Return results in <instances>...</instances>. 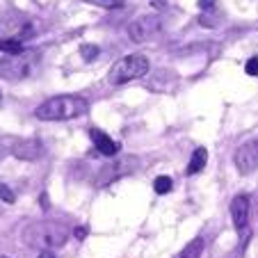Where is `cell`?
<instances>
[{"mask_svg": "<svg viewBox=\"0 0 258 258\" xmlns=\"http://www.w3.org/2000/svg\"><path fill=\"white\" fill-rule=\"evenodd\" d=\"M23 242L30 249L37 251H50V249H59L67 244L69 229L62 222H53V219H41V222H32L23 229L21 233Z\"/></svg>", "mask_w": 258, "mask_h": 258, "instance_id": "6da1fadb", "label": "cell"}, {"mask_svg": "<svg viewBox=\"0 0 258 258\" xmlns=\"http://www.w3.org/2000/svg\"><path fill=\"white\" fill-rule=\"evenodd\" d=\"M87 98L78 96V94H59V96H53L41 103L34 110V117L41 121H69V119H78L87 114Z\"/></svg>", "mask_w": 258, "mask_h": 258, "instance_id": "7a4b0ae2", "label": "cell"}, {"mask_svg": "<svg viewBox=\"0 0 258 258\" xmlns=\"http://www.w3.org/2000/svg\"><path fill=\"white\" fill-rule=\"evenodd\" d=\"M151 64L144 55H126V57L117 59L107 73V80L112 85H126V83H133V80H140L144 78L149 73Z\"/></svg>", "mask_w": 258, "mask_h": 258, "instance_id": "3957f363", "label": "cell"}, {"mask_svg": "<svg viewBox=\"0 0 258 258\" xmlns=\"http://www.w3.org/2000/svg\"><path fill=\"white\" fill-rule=\"evenodd\" d=\"M37 64H39V55L32 50H25L23 55H5V57H0V78L19 83V80L28 78Z\"/></svg>", "mask_w": 258, "mask_h": 258, "instance_id": "277c9868", "label": "cell"}, {"mask_svg": "<svg viewBox=\"0 0 258 258\" xmlns=\"http://www.w3.org/2000/svg\"><path fill=\"white\" fill-rule=\"evenodd\" d=\"M162 32V19L158 14H142L128 25V39L135 44H146Z\"/></svg>", "mask_w": 258, "mask_h": 258, "instance_id": "5b68a950", "label": "cell"}, {"mask_svg": "<svg viewBox=\"0 0 258 258\" xmlns=\"http://www.w3.org/2000/svg\"><path fill=\"white\" fill-rule=\"evenodd\" d=\"M137 167H140L137 158H119V160H112V162H107L105 167H101V171L96 174L94 183H96L98 187L110 185L112 180H119V178H123V176L133 174Z\"/></svg>", "mask_w": 258, "mask_h": 258, "instance_id": "8992f818", "label": "cell"}, {"mask_svg": "<svg viewBox=\"0 0 258 258\" xmlns=\"http://www.w3.org/2000/svg\"><path fill=\"white\" fill-rule=\"evenodd\" d=\"M233 162L240 174H251V171H256L258 169V140L238 146L233 153Z\"/></svg>", "mask_w": 258, "mask_h": 258, "instance_id": "52a82bcc", "label": "cell"}, {"mask_svg": "<svg viewBox=\"0 0 258 258\" xmlns=\"http://www.w3.org/2000/svg\"><path fill=\"white\" fill-rule=\"evenodd\" d=\"M44 153L46 149L41 140H14L12 144V156L23 162H37Z\"/></svg>", "mask_w": 258, "mask_h": 258, "instance_id": "ba28073f", "label": "cell"}, {"mask_svg": "<svg viewBox=\"0 0 258 258\" xmlns=\"http://www.w3.org/2000/svg\"><path fill=\"white\" fill-rule=\"evenodd\" d=\"M249 197L247 195H238L233 197V201H231V217H233V224L235 229L242 233V231H247V224H249Z\"/></svg>", "mask_w": 258, "mask_h": 258, "instance_id": "9c48e42d", "label": "cell"}, {"mask_svg": "<svg viewBox=\"0 0 258 258\" xmlns=\"http://www.w3.org/2000/svg\"><path fill=\"white\" fill-rule=\"evenodd\" d=\"M89 135H92V142H94V146H96V151L101 153V156H107V158H112V156H117L119 153V142H114L112 137L107 135V133H103V131H96V128H92L89 131Z\"/></svg>", "mask_w": 258, "mask_h": 258, "instance_id": "30bf717a", "label": "cell"}, {"mask_svg": "<svg viewBox=\"0 0 258 258\" xmlns=\"http://www.w3.org/2000/svg\"><path fill=\"white\" fill-rule=\"evenodd\" d=\"M206 162H208V151H206V146H199V149H195L190 162H187V176L199 174V171L206 167Z\"/></svg>", "mask_w": 258, "mask_h": 258, "instance_id": "8fae6325", "label": "cell"}, {"mask_svg": "<svg viewBox=\"0 0 258 258\" xmlns=\"http://www.w3.org/2000/svg\"><path fill=\"white\" fill-rule=\"evenodd\" d=\"M201 253H204V238H195L183 247V251L176 258H201Z\"/></svg>", "mask_w": 258, "mask_h": 258, "instance_id": "7c38bea8", "label": "cell"}, {"mask_svg": "<svg viewBox=\"0 0 258 258\" xmlns=\"http://www.w3.org/2000/svg\"><path fill=\"white\" fill-rule=\"evenodd\" d=\"M0 50L5 55H23L25 48L19 39H0Z\"/></svg>", "mask_w": 258, "mask_h": 258, "instance_id": "4fadbf2b", "label": "cell"}, {"mask_svg": "<svg viewBox=\"0 0 258 258\" xmlns=\"http://www.w3.org/2000/svg\"><path fill=\"white\" fill-rule=\"evenodd\" d=\"M171 187H174V183H171L169 176H158V178L153 180V190H156V195H167Z\"/></svg>", "mask_w": 258, "mask_h": 258, "instance_id": "5bb4252c", "label": "cell"}, {"mask_svg": "<svg viewBox=\"0 0 258 258\" xmlns=\"http://www.w3.org/2000/svg\"><path fill=\"white\" fill-rule=\"evenodd\" d=\"M98 53H101V48H98V46H92V44H85L83 48H80V55H83L85 62H92V59H96Z\"/></svg>", "mask_w": 258, "mask_h": 258, "instance_id": "9a60e30c", "label": "cell"}, {"mask_svg": "<svg viewBox=\"0 0 258 258\" xmlns=\"http://www.w3.org/2000/svg\"><path fill=\"white\" fill-rule=\"evenodd\" d=\"M83 3H89V5H96V7H105V10H114V7L123 5V0H83Z\"/></svg>", "mask_w": 258, "mask_h": 258, "instance_id": "2e32d148", "label": "cell"}, {"mask_svg": "<svg viewBox=\"0 0 258 258\" xmlns=\"http://www.w3.org/2000/svg\"><path fill=\"white\" fill-rule=\"evenodd\" d=\"M244 71H247L249 76H258V55H253V57L247 59V64H244Z\"/></svg>", "mask_w": 258, "mask_h": 258, "instance_id": "e0dca14e", "label": "cell"}, {"mask_svg": "<svg viewBox=\"0 0 258 258\" xmlns=\"http://www.w3.org/2000/svg\"><path fill=\"white\" fill-rule=\"evenodd\" d=\"M0 199H3V201H7V204H14V201H16V197H14V192H12L10 187H7V185H3V183H0Z\"/></svg>", "mask_w": 258, "mask_h": 258, "instance_id": "ac0fdd59", "label": "cell"}, {"mask_svg": "<svg viewBox=\"0 0 258 258\" xmlns=\"http://www.w3.org/2000/svg\"><path fill=\"white\" fill-rule=\"evenodd\" d=\"M12 144H14V142L0 140V160H3L5 156H12Z\"/></svg>", "mask_w": 258, "mask_h": 258, "instance_id": "d6986e66", "label": "cell"}, {"mask_svg": "<svg viewBox=\"0 0 258 258\" xmlns=\"http://www.w3.org/2000/svg\"><path fill=\"white\" fill-rule=\"evenodd\" d=\"M199 7H201V10H206V12L213 10V7H215V0H199Z\"/></svg>", "mask_w": 258, "mask_h": 258, "instance_id": "ffe728a7", "label": "cell"}, {"mask_svg": "<svg viewBox=\"0 0 258 258\" xmlns=\"http://www.w3.org/2000/svg\"><path fill=\"white\" fill-rule=\"evenodd\" d=\"M37 258H55V253L53 251H39V256Z\"/></svg>", "mask_w": 258, "mask_h": 258, "instance_id": "44dd1931", "label": "cell"}, {"mask_svg": "<svg viewBox=\"0 0 258 258\" xmlns=\"http://www.w3.org/2000/svg\"><path fill=\"white\" fill-rule=\"evenodd\" d=\"M85 233H87L85 229H76V238H85Z\"/></svg>", "mask_w": 258, "mask_h": 258, "instance_id": "7402d4cb", "label": "cell"}, {"mask_svg": "<svg viewBox=\"0 0 258 258\" xmlns=\"http://www.w3.org/2000/svg\"><path fill=\"white\" fill-rule=\"evenodd\" d=\"M0 258H7V256H0Z\"/></svg>", "mask_w": 258, "mask_h": 258, "instance_id": "603a6c76", "label": "cell"}]
</instances>
